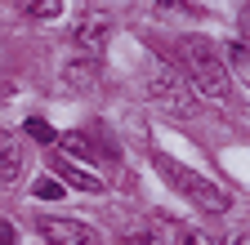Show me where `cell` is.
Instances as JSON below:
<instances>
[{
  "label": "cell",
  "mask_w": 250,
  "mask_h": 245,
  "mask_svg": "<svg viewBox=\"0 0 250 245\" xmlns=\"http://www.w3.org/2000/svg\"><path fill=\"white\" fill-rule=\"evenodd\" d=\"M54 170H58V178H62V183H72V188H81V192H103V178L85 174V170H81V165H72V161H54Z\"/></svg>",
  "instance_id": "9c48e42d"
},
{
  "label": "cell",
  "mask_w": 250,
  "mask_h": 245,
  "mask_svg": "<svg viewBox=\"0 0 250 245\" xmlns=\"http://www.w3.org/2000/svg\"><path fill=\"white\" fill-rule=\"evenodd\" d=\"M143 89H147V98H152V103H161V107L174 112V116H192V112H197L192 80H188L179 67H170V63H152Z\"/></svg>",
  "instance_id": "7a4b0ae2"
},
{
  "label": "cell",
  "mask_w": 250,
  "mask_h": 245,
  "mask_svg": "<svg viewBox=\"0 0 250 245\" xmlns=\"http://www.w3.org/2000/svg\"><path fill=\"white\" fill-rule=\"evenodd\" d=\"M72 40H76V45L94 58L99 49H107V40H112V18H107V14H99V9H94V14H85V18L76 22Z\"/></svg>",
  "instance_id": "5b68a950"
},
{
  "label": "cell",
  "mask_w": 250,
  "mask_h": 245,
  "mask_svg": "<svg viewBox=\"0 0 250 245\" xmlns=\"http://www.w3.org/2000/svg\"><path fill=\"white\" fill-rule=\"evenodd\" d=\"M62 80H67L72 94H89V89L99 85V63H94V58H72V63L62 67Z\"/></svg>",
  "instance_id": "8992f818"
},
{
  "label": "cell",
  "mask_w": 250,
  "mask_h": 245,
  "mask_svg": "<svg viewBox=\"0 0 250 245\" xmlns=\"http://www.w3.org/2000/svg\"><path fill=\"white\" fill-rule=\"evenodd\" d=\"M22 130H27V138H36V143H54V138H58L54 125H49L45 116H27V125H22Z\"/></svg>",
  "instance_id": "8fae6325"
},
{
  "label": "cell",
  "mask_w": 250,
  "mask_h": 245,
  "mask_svg": "<svg viewBox=\"0 0 250 245\" xmlns=\"http://www.w3.org/2000/svg\"><path fill=\"white\" fill-rule=\"evenodd\" d=\"M18 5H22V14H27V18H58L62 0H18Z\"/></svg>",
  "instance_id": "30bf717a"
},
{
  "label": "cell",
  "mask_w": 250,
  "mask_h": 245,
  "mask_svg": "<svg viewBox=\"0 0 250 245\" xmlns=\"http://www.w3.org/2000/svg\"><path fill=\"white\" fill-rule=\"evenodd\" d=\"M0 245H18V232H14L9 219H0Z\"/></svg>",
  "instance_id": "5bb4252c"
},
{
  "label": "cell",
  "mask_w": 250,
  "mask_h": 245,
  "mask_svg": "<svg viewBox=\"0 0 250 245\" xmlns=\"http://www.w3.org/2000/svg\"><path fill=\"white\" fill-rule=\"evenodd\" d=\"M174 54H179V63L188 67L192 85L201 89L206 98H219V103H224V98L232 94V76H228V63L219 58L214 40H206V36H179Z\"/></svg>",
  "instance_id": "6da1fadb"
},
{
  "label": "cell",
  "mask_w": 250,
  "mask_h": 245,
  "mask_svg": "<svg viewBox=\"0 0 250 245\" xmlns=\"http://www.w3.org/2000/svg\"><path fill=\"white\" fill-rule=\"evenodd\" d=\"M125 245H152L147 236H130V241H125Z\"/></svg>",
  "instance_id": "9a60e30c"
},
{
  "label": "cell",
  "mask_w": 250,
  "mask_h": 245,
  "mask_svg": "<svg viewBox=\"0 0 250 245\" xmlns=\"http://www.w3.org/2000/svg\"><path fill=\"white\" fill-rule=\"evenodd\" d=\"M174 245H210V241H206L197 227H179V232H174Z\"/></svg>",
  "instance_id": "4fadbf2b"
},
{
  "label": "cell",
  "mask_w": 250,
  "mask_h": 245,
  "mask_svg": "<svg viewBox=\"0 0 250 245\" xmlns=\"http://www.w3.org/2000/svg\"><path fill=\"white\" fill-rule=\"evenodd\" d=\"M156 170H161L174 188L192 201L197 209H206V214H224L228 209V192L219 188V183H210V178H201L197 170H188V165H174L170 156H156Z\"/></svg>",
  "instance_id": "3957f363"
},
{
  "label": "cell",
  "mask_w": 250,
  "mask_h": 245,
  "mask_svg": "<svg viewBox=\"0 0 250 245\" xmlns=\"http://www.w3.org/2000/svg\"><path fill=\"white\" fill-rule=\"evenodd\" d=\"M36 227H41V236L49 245H103L99 232L89 223H76V219H41Z\"/></svg>",
  "instance_id": "277c9868"
},
{
  "label": "cell",
  "mask_w": 250,
  "mask_h": 245,
  "mask_svg": "<svg viewBox=\"0 0 250 245\" xmlns=\"http://www.w3.org/2000/svg\"><path fill=\"white\" fill-rule=\"evenodd\" d=\"M54 143L62 147V156H76V161L99 165V147H94V138H89V134H58Z\"/></svg>",
  "instance_id": "ba28073f"
},
{
  "label": "cell",
  "mask_w": 250,
  "mask_h": 245,
  "mask_svg": "<svg viewBox=\"0 0 250 245\" xmlns=\"http://www.w3.org/2000/svg\"><path fill=\"white\" fill-rule=\"evenodd\" d=\"M18 174H22V147H18V138L0 134V188L18 183Z\"/></svg>",
  "instance_id": "52a82bcc"
},
{
  "label": "cell",
  "mask_w": 250,
  "mask_h": 245,
  "mask_svg": "<svg viewBox=\"0 0 250 245\" xmlns=\"http://www.w3.org/2000/svg\"><path fill=\"white\" fill-rule=\"evenodd\" d=\"M31 196H41V201H58V196H62V183H58V178H36Z\"/></svg>",
  "instance_id": "7c38bea8"
}]
</instances>
